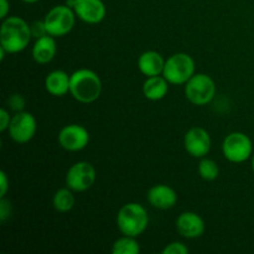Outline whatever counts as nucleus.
<instances>
[{
    "mask_svg": "<svg viewBox=\"0 0 254 254\" xmlns=\"http://www.w3.org/2000/svg\"><path fill=\"white\" fill-rule=\"evenodd\" d=\"M252 170H253V173H254V153H253V155H252Z\"/></svg>",
    "mask_w": 254,
    "mask_h": 254,
    "instance_id": "30",
    "label": "nucleus"
},
{
    "mask_svg": "<svg viewBox=\"0 0 254 254\" xmlns=\"http://www.w3.org/2000/svg\"><path fill=\"white\" fill-rule=\"evenodd\" d=\"M211 136L206 129L193 127L184 136V146L189 155L201 159L208 155L211 150Z\"/></svg>",
    "mask_w": 254,
    "mask_h": 254,
    "instance_id": "12",
    "label": "nucleus"
},
{
    "mask_svg": "<svg viewBox=\"0 0 254 254\" xmlns=\"http://www.w3.org/2000/svg\"><path fill=\"white\" fill-rule=\"evenodd\" d=\"M7 104H9L11 111H14L15 113H17V112L24 111L25 98L21 96V94H17V93L12 94V96H10L9 99H7Z\"/></svg>",
    "mask_w": 254,
    "mask_h": 254,
    "instance_id": "23",
    "label": "nucleus"
},
{
    "mask_svg": "<svg viewBox=\"0 0 254 254\" xmlns=\"http://www.w3.org/2000/svg\"><path fill=\"white\" fill-rule=\"evenodd\" d=\"M146 200L154 208L169 210V208H173L178 202V193L169 185L158 184L149 189L146 193Z\"/></svg>",
    "mask_w": 254,
    "mask_h": 254,
    "instance_id": "14",
    "label": "nucleus"
},
{
    "mask_svg": "<svg viewBox=\"0 0 254 254\" xmlns=\"http://www.w3.org/2000/svg\"><path fill=\"white\" fill-rule=\"evenodd\" d=\"M71 76L62 69L50 72L45 78V88L51 96L64 97L69 92Z\"/></svg>",
    "mask_w": 254,
    "mask_h": 254,
    "instance_id": "17",
    "label": "nucleus"
},
{
    "mask_svg": "<svg viewBox=\"0 0 254 254\" xmlns=\"http://www.w3.org/2000/svg\"><path fill=\"white\" fill-rule=\"evenodd\" d=\"M97 173L88 161H78L68 169L66 174V186L73 192H84L96 183Z\"/></svg>",
    "mask_w": 254,
    "mask_h": 254,
    "instance_id": "8",
    "label": "nucleus"
},
{
    "mask_svg": "<svg viewBox=\"0 0 254 254\" xmlns=\"http://www.w3.org/2000/svg\"><path fill=\"white\" fill-rule=\"evenodd\" d=\"M57 52V45L55 37L45 35L39 37L32 46V59L40 64H50L55 59Z\"/></svg>",
    "mask_w": 254,
    "mask_h": 254,
    "instance_id": "16",
    "label": "nucleus"
},
{
    "mask_svg": "<svg viewBox=\"0 0 254 254\" xmlns=\"http://www.w3.org/2000/svg\"><path fill=\"white\" fill-rule=\"evenodd\" d=\"M89 131L79 124L64 126L59 133V144L67 151H81L88 145Z\"/></svg>",
    "mask_w": 254,
    "mask_h": 254,
    "instance_id": "11",
    "label": "nucleus"
},
{
    "mask_svg": "<svg viewBox=\"0 0 254 254\" xmlns=\"http://www.w3.org/2000/svg\"><path fill=\"white\" fill-rule=\"evenodd\" d=\"M222 153L230 163L242 164L252 159L253 143L247 134L233 131L223 139Z\"/></svg>",
    "mask_w": 254,
    "mask_h": 254,
    "instance_id": "7",
    "label": "nucleus"
},
{
    "mask_svg": "<svg viewBox=\"0 0 254 254\" xmlns=\"http://www.w3.org/2000/svg\"><path fill=\"white\" fill-rule=\"evenodd\" d=\"M31 26L19 16H7L0 27V46L7 54H19L31 41Z\"/></svg>",
    "mask_w": 254,
    "mask_h": 254,
    "instance_id": "1",
    "label": "nucleus"
},
{
    "mask_svg": "<svg viewBox=\"0 0 254 254\" xmlns=\"http://www.w3.org/2000/svg\"><path fill=\"white\" fill-rule=\"evenodd\" d=\"M216 96V83L208 74L195 73L185 84V97L193 106H206Z\"/></svg>",
    "mask_w": 254,
    "mask_h": 254,
    "instance_id": "6",
    "label": "nucleus"
},
{
    "mask_svg": "<svg viewBox=\"0 0 254 254\" xmlns=\"http://www.w3.org/2000/svg\"><path fill=\"white\" fill-rule=\"evenodd\" d=\"M69 93L79 103H93L102 94L101 77L92 69H77L71 74Z\"/></svg>",
    "mask_w": 254,
    "mask_h": 254,
    "instance_id": "2",
    "label": "nucleus"
},
{
    "mask_svg": "<svg viewBox=\"0 0 254 254\" xmlns=\"http://www.w3.org/2000/svg\"><path fill=\"white\" fill-rule=\"evenodd\" d=\"M10 122H11V117L10 113L5 108L0 109V131H5L9 129Z\"/></svg>",
    "mask_w": 254,
    "mask_h": 254,
    "instance_id": "26",
    "label": "nucleus"
},
{
    "mask_svg": "<svg viewBox=\"0 0 254 254\" xmlns=\"http://www.w3.org/2000/svg\"><path fill=\"white\" fill-rule=\"evenodd\" d=\"M30 26H31L32 37H36V39H39V37L45 36V35H49L46 31V27H45L44 20H42V21L32 22Z\"/></svg>",
    "mask_w": 254,
    "mask_h": 254,
    "instance_id": "25",
    "label": "nucleus"
},
{
    "mask_svg": "<svg viewBox=\"0 0 254 254\" xmlns=\"http://www.w3.org/2000/svg\"><path fill=\"white\" fill-rule=\"evenodd\" d=\"M11 203L5 197H0V221L5 222L11 216Z\"/></svg>",
    "mask_w": 254,
    "mask_h": 254,
    "instance_id": "24",
    "label": "nucleus"
},
{
    "mask_svg": "<svg viewBox=\"0 0 254 254\" xmlns=\"http://www.w3.org/2000/svg\"><path fill=\"white\" fill-rule=\"evenodd\" d=\"M9 10H10V4L7 0H0V17L2 20L5 17H7V14H9Z\"/></svg>",
    "mask_w": 254,
    "mask_h": 254,
    "instance_id": "28",
    "label": "nucleus"
},
{
    "mask_svg": "<svg viewBox=\"0 0 254 254\" xmlns=\"http://www.w3.org/2000/svg\"><path fill=\"white\" fill-rule=\"evenodd\" d=\"M149 225V215L145 207L136 202L126 203L117 215V227L122 235L139 237Z\"/></svg>",
    "mask_w": 254,
    "mask_h": 254,
    "instance_id": "3",
    "label": "nucleus"
},
{
    "mask_svg": "<svg viewBox=\"0 0 254 254\" xmlns=\"http://www.w3.org/2000/svg\"><path fill=\"white\" fill-rule=\"evenodd\" d=\"M165 60L158 51L143 52L138 59V68L145 77H154L163 74Z\"/></svg>",
    "mask_w": 254,
    "mask_h": 254,
    "instance_id": "15",
    "label": "nucleus"
},
{
    "mask_svg": "<svg viewBox=\"0 0 254 254\" xmlns=\"http://www.w3.org/2000/svg\"><path fill=\"white\" fill-rule=\"evenodd\" d=\"M76 17V14L71 6L67 4L56 5L47 12L44 19L47 34L54 37L66 36L73 29Z\"/></svg>",
    "mask_w": 254,
    "mask_h": 254,
    "instance_id": "5",
    "label": "nucleus"
},
{
    "mask_svg": "<svg viewBox=\"0 0 254 254\" xmlns=\"http://www.w3.org/2000/svg\"><path fill=\"white\" fill-rule=\"evenodd\" d=\"M66 4L71 6L76 16L86 24H99L106 17L107 9L102 0H67Z\"/></svg>",
    "mask_w": 254,
    "mask_h": 254,
    "instance_id": "10",
    "label": "nucleus"
},
{
    "mask_svg": "<svg viewBox=\"0 0 254 254\" xmlns=\"http://www.w3.org/2000/svg\"><path fill=\"white\" fill-rule=\"evenodd\" d=\"M197 170L201 178L206 181L216 180L218 175H220V168H218L217 163L212 160V159L207 158V156L200 159Z\"/></svg>",
    "mask_w": 254,
    "mask_h": 254,
    "instance_id": "21",
    "label": "nucleus"
},
{
    "mask_svg": "<svg viewBox=\"0 0 254 254\" xmlns=\"http://www.w3.org/2000/svg\"><path fill=\"white\" fill-rule=\"evenodd\" d=\"M21 1L26 2V4H35V2L40 1V0H21Z\"/></svg>",
    "mask_w": 254,
    "mask_h": 254,
    "instance_id": "29",
    "label": "nucleus"
},
{
    "mask_svg": "<svg viewBox=\"0 0 254 254\" xmlns=\"http://www.w3.org/2000/svg\"><path fill=\"white\" fill-rule=\"evenodd\" d=\"M169 82L163 74L154 77H146L143 83V94L149 101H160L165 98L169 92Z\"/></svg>",
    "mask_w": 254,
    "mask_h": 254,
    "instance_id": "18",
    "label": "nucleus"
},
{
    "mask_svg": "<svg viewBox=\"0 0 254 254\" xmlns=\"http://www.w3.org/2000/svg\"><path fill=\"white\" fill-rule=\"evenodd\" d=\"M37 124L36 119L29 112H17L11 117V122L7 131L15 143L26 144L31 140L36 134Z\"/></svg>",
    "mask_w": 254,
    "mask_h": 254,
    "instance_id": "9",
    "label": "nucleus"
},
{
    "mask_svg": "<svg viewBox=\"0 0 254 254\" xmlns=\"http://www.w3.org/2000/svg\"><path fill=\"white\" fill-rule=\"evenodd\" d=\"M163 254H188L189 248L181 242H171L164 247Z\"/></svg>",
    "mask_w": 254,
    "mask_h": 254,
    "instance_id": "22",
    "label": "nucleus"
},
{
    "mask_svg": "<svg viewBox=\"0 0 254 254\" xmlns=\"http://www.w3.org/2000/svg\"><path fill=\"white\" fill-rule=\"evenodd\" d=\"M52 205L57 212H68L74 206V196L73 191L71 189L62 188L55 192L54 198H52Z\"/></svg>",
    "mask_w": 254,
    "mask_h": 254,
    "instance_id": "19",
    "label": "nucleus"
},
{
    "mask_svg": "<svg viewBox=\"0 0 254 254\" xmlns=\"http://www.w3.org/2000/svg\"><path fill=\"white\" fill-rule=\"evenodd\" d=\"M140 252V246L135 237L130 236H124L118 238L113 243L112 247V253L113 254H138Z\"/></svg>",
    "mask_w": 254,
    "mask_h": 254,
    "instance_id": "20",
    "label": "nucleus"
},
{
    "mask_svg": "<svg viewBox=\"0 0 254 254\" xmlns=\"http://www.w3.org/2000/svg\"><path fill=\"white\" fill-rule=\"evenodd\" d=\"M195 74V61L192 57L185 52L174 54L165 60L163 76L170 84L181 86Z\"/></svg>",
    "mask_w": 254,
    "mask_h": 254,
    "instance_id": "4",
    "label": "nucleus"
},
{
    "mask_svg": "<svg viewBox=\"0 0 254 254\" xmlns=\"http://www.w3.org/2000/svg\"><path fill=\"white\" fill-rule=\"evenodd\" d=\"M205 222L202 217L196 212L186 211L176 218V230L179 235L188 240H195L205 233Z\"/></svg>",
    "mask_w": 254,
    "mask_h": 254,
    "instance_id": "13",
    "label": "nucleus"
},
{
    "mask_svg": "<svg viewBox=\"0 0 254 254\" xmlns=\"http://www.w3.org/2000/svg\"><path fill=\"white\" fill-rule=\"evenodd\" d=\"M9 190V179L5 171H0V197H5Z\"/></svg>",
    "mask_w": 254,
    "mask_h": 254,
    "instance_id": "27",
    "label": "nucleus"
}]
</instances>
